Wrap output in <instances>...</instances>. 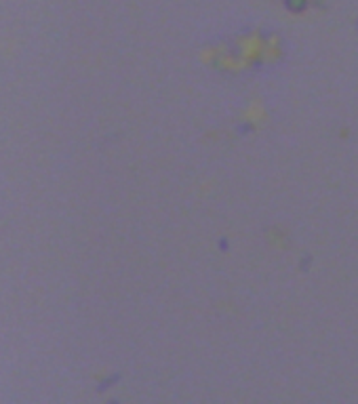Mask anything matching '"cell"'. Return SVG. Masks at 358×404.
Masks as SVG:
<instances>
[{"label":"cell","mask_w":358,"mask_h":404,"mask_svg":"<svg viewBox=\"0 0 358 404\" xmlns=\"http://www.w3.org/2000/svg\"><path fill=\"white\" fill-rule=\"evenodd\" d=\"M285 6H287L291 13H301V11H305L308 0H285Z\"/></svg>","instance_id":"cell-1"}]
</instances>
